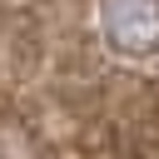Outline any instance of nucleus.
Segmentation results:
<instances>
[{
  "label": "nucleus",
  "instance_id": "nucleus-1",
  "mask_svg": "<svg viewBox=\"0 0 159 159\" xmlns=\"http://www.w3.org/2000/svg\"><path fill=\"white\" fill-rule=\"evenodd\" d=\"M99 25H104V40L124 55L159 50V0H104Z\"/></svg>",
  "mask_w": 159,
  "mask_h": 159
}]
</instances>
